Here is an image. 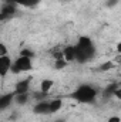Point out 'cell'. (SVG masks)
<instances>
[{"label": "cell", "instance_id": "cell-1", "mask_svg": "<svg viewBox=\"0 0 121 122\" xmlns=\"http://www.w3.org/2000/svg\"><path fill=\"white\" fill-rule=\"evenodd\" d=\"M74 51H76V61L81 64L93 58L95 54V48L90 37H80L77 46H74Z\"/></svg>", "mask_w": 121, "mask_h": 122}, {"label": "cell", "instance_id": "cell-2", "mask_svg": "<svg viewBox=\"0 0 121 122\" xmlns=\"http://www.w3.org/2000/svg\"><path fill=\"white\" fill-rule=\"evenodd\" d=\"M73 98L81 104H91L97 98V91L91 85H80L73 92Z\"/></svg>", "mask_w": 121, "mask_h": 122}, {"label": "cell", "instance_id": "cell-3", "mask_svg": "<svg viewBox=\"0 0 121 122\" xmlns=\"http://www.w3.org/2000/svg\"><path fill=\"white\" fill-rule=\"evenodd\" d=\"M13 64L20 70V72H22V71H30L31 68H33V61H31V58L23 57V56H19L17 60L14 61Z\"/></svg>", "mask_w": 121, "mask_h": 122}, {"label": "cell", "instance_id": "cell-4", "mask_svg": "<svg viewBox=\"0 0 121 122\" xmlns=\"http://www.w3.org/2000/svg\"><path fill=\"white\" fill-rule=\"evenodd\" d=\"M10 67H11V60L9 56L0 57V78L1 80H4L6 75L10 72Z\"/></svg>", "mask_w": 121, "mask_h": 122}, {"label": "cell", "instance_id": "cell-5", "mask_svg": "<svg viewBox=\"0 0 121 122\" xmlns=\"http://www.w3.org/2000/svg\"><path fill=\"white\" fill-rule=\"evenodd\" d=\"M16 13V4H4L1 7V11H0V21H4L7 20L9 17H11L13 14Z\"/></svg>", "mask_w": 121, "mask_h": 122}, {"label": "cell", "instance_id": "cell-6", "mask_svg": "<svg viewBox=\"0 0 121 122\" xmlns=\"http://www.w3.org/2000/svg\"><path fill=\"white\" fill-rule=\"evenodd\" d=\"M33 112L37 114V115H46V114H50V107H49V102L46 101H40L34 105L33 108Z\"/></svg>", "mask_w": 121, "mask_h": 122}, {"label": "cell", "instance_id": "cell-7", "mask_svg": "<svg viewBox=\"0 0 121 122\" xmlns=\"http://www.w3.org/2000/svg\"><path fill=\"white\" fill-rule=\"evenodd\" d=\"M61 56H63V60L66 62H70V61L76 60V51H74V46H67L61 50Z\"/></svg>", "mask_w": 121, "mask_h": 122}, {"label": "cell", "instance_id": "cell-8", "mask_svg": "<svg viewBox=\"0 0 121 122\" xmlns=\"http://www.w3.org/2000/svg\"><path fill=\"white\" fill-rule=\"evenodd\" d=\"M29 84H30V78H26V80L19 81V82L16 84V87H14V91H13L14 92V95L29 92Z\"/></svg>", "mask_w": 121, "mask_h": 122}, {"label": "cell", "instance_id": "cell-9", "mask_svg": "<svg viewBox=\"0 0 121 122\" xmlns=\"http://www.w3.org/2000/svg\"><path fill=\"white\" fill-rule=\"evenodd\" d=\"M13 98H14V92H9V94H4V95H0V112L4 111L7 107H10Z\"/></svg>", "mask_w": 121, "mask_h": 122}, {"label": "cell", "instance_id": "cell-10", "mask_svg": "<svg viewBox=\"0 0 121 122\" xmlns=\"http://www.w3.org/2000/svg\"><path fill=\"white\" fill-rule=\"evenodd\" d=\"M49 107H50V114H56V112H59V111L61 109V107H63V99L56 98V99L50 101V102H49Z\"/></svg>", "mask_w": 121, "mask_h": 122}, {"label": "cell", "instance_id": "cell-11", "mask_svg": "<svg viewBox=\"0 0 121 122\" xmlns=\"http://www.w3.org/2000/svg\"><path fill=\"white\" fill-rule=\"evenodd\" d=\"M53 84L54 82L51 80H43L41 84H40V91L43 92V94H47V92L53 88Z\"/></svg>", "mask_w": 121, "mask_h": 122}, {"label": "cell", "instance_id": "cell-12", "mask_svg": "<svg viewBox=\"0 0 121 122\" xmlns=\"http://www.w3.org/2000/svg\"><path fill=\"white\" fill-rule=\"evenodd\" d=\"M40 0H14V4H20L24 7H33L36 4H38Z\"/></svg>", "mask_w": 121, "mask_h": 122}, {"label": "cell", "instance_id": "cell-13", "mask_svg": "<svg viewBox=\"0 0 121 122\" xmlns=\"http://www.w3.org/2000/svg\"><path fill=\"white\" fill-rule=\"evenodd\" d=\"M19 105H23V104H26L27 102V99H29V94L26 92V94H17V95H14V98H13Z\"/></svg>", "mask_w": 121, "mask_h": 122}, {"label": "cell", "instance_id": "cell-14", "mask_svg": "<svg viewBox=\"0 0 121 122\" xmlns=\"http://www.w3.org/2000/svg\"><path fill=\"white\" fill-rule=\"evenodd\" d=\"M117 88H118V85H117V84H111V85H108V87L105 88V91H104V95H105V97L113 95V92L116 91Z\"/></svg>", "mask_w": 121, "mask_h": 122}, {"label": "cell", "instance_id": "cell-15", "mask_svg": "<svg viewBox=\"0 0 121 122\" xmlns=\"http://www.w3.org/2000/svg\"><path fill=\"white\" fill-rule=\"evenodd\" d=\"M113 67H114V62H113V61H105V62L100 67V70H101V71H108V70H111Z\"/></svg>", "mask_w": 121, "mask_h": 122}, {"label": "cell", "instance_id": "cell-16", "mask_svg": "<svg viewBox=\"0 0 121 122\" xmlns=\"http://www.w3.org/2000/svg\"><path fill=\"white\" fill-rule=\"evenodd\" d=\"M66 65H67V62L63 60V58H57V60H56V62H54V67H56L57 70H63Z\"/></svg>", "mask_w": 121, "mask_h": 122}, {"label": "cell", "instance_id": "cell-17", "mask_svg": "<svg viewBox=\"0 0 121 122\" xmlns=\"http://www.w3.org/2000/svg\"><path fill=\"white\" fill-rule=\"evenodd\" d=\"M20 56H23V57H29V58H33L34 53H33L31 50H27V48H26V50H23V51H22V54H20Z\"/></svg>", "mask_w": 121, "mask_h": 122}, {"label": "cell", "instance_id": "cell-18", "mask_svg": "<svg viewBox=\"0 0 121 122\" xmlns=\"http://www.w3.org/2000/svg\"><path fill=\"white\" fill-rule=\"evenodd\" d=\"M3 56H9L7 54V47L3 43H0V57H3Z\"/></svg>", "mask_w": 121, "mask_h": 122}, {"label": "cell", "instance_id": "cell-19", "mask_svg": "<svg viewBox=\"0 0 121 122\" xmlns=\"http://www.w3.org/2000/svg\"><path fill=\"white\" fill-rule=\"evenodd\" d=\"M117 3H118V0H108V4H107V6H108V7H114Z\"/></svg>", "mask_w": 121, "mask_h": 122}, {"label": "cell", "instance_id": "cell-20", "mask_svg": "<svg viewBox=\"0 0 121 122\" xmlns=\"http://www.w3.org/2000/svg\"><path fill=\"white\" fill-rule=\"evenodd\" d=\"M113 95H116L117 98H121V90H120V88H117L116 91L113 92Z\"/></svg>", "mask_w": 121, "mask_h": 122}, {"label": "cell", "instance_id": "cell-21", "mask_svg": "<svg viewBox=\"0 0 121 122\" xmlns=\"http://www.w3.org/2000/svg\"><path fill=\"white\" fill-rule=\"evenodd\" d=\"M107 122H120V118H118V117H111Z\"/></svg>", "mask_w": 121, "mask_h": 122}, {"label": "cell", "instance_id": "cell-22", "mask_svg": "<svg viewBox=\"0 0 121 122\" xmlns=\"http://www.w3.org/2000/svg\"><path fill=\"white\" fill-rule=\"evenodd\" d=\"M57 122H64V121H57Z\"/></svg>", "mask_w": 121, "mask_h": 122}]
</instances>
